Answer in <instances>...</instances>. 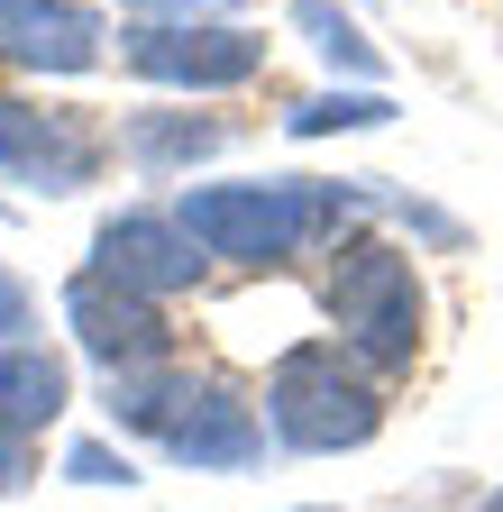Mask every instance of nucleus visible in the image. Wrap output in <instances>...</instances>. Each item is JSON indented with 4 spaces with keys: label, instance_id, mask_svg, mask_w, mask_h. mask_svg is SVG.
<instances>
[{
    "label": "nucleus",
    "instance_id": "1",
    "mask_svg": "<svg viewBox=\"0 0 503 512\" xmlns=\"http://www.w3.org/2000/svg\"><path fill=\"white\" fill-rule=\"evenodd\" d=\"M366 192L357 183H202L183 192V238H193L202 256H220V266H284L293 247H311L321 229H339V211H357Z\"/></svg>",
    "mask_w": 503,
    "mask_h": 512
},
{
    "label": "nucleus",
    "instance_id": "2",
    "mask_svg": "<svg viewBox=\"0 0 503 512\" xmlns=\"http://www.w3.org/2000/svg\"><path fill=\"white\" fill-rule=\"evenodd\" d=\"M266 430L302 458H339V448H366L385 430V394L339 339H302L266 375Z\"/></svg>",
    "mask_w": 503,
    "mask_h": 512
},
{
    "label": "nucleus",
    "instance_id": "3",
    "mask_svg": "<svg viewBox=\"0 0 503 512\" xmlns=\"http://www.w3.org/2000/svg\"><path fill=\"white\" fill-rule=\"evenodd\" d=\"M321 302H330L339 348L366 375H403L421 357V275H412V256H394L385 238H339Z\"/></svg>",
    "mask_w": 503,
    "mask_h": 512
},
{
    "label": "nucleus",
    "instance_id": "4",
    "mask_svg": "<svg viewBox=\"0 0 503 512\" xmlns=\"http://www.w3.org/2000/svg\"><path fill=\"white\" fill-rule=\"evenodd\" d=\"M119 55H129V74L165 92H238V83H257L266 37H247L229 19H138L119 37Z\"/></svg>",
    "mask_w": 503,
    "mask_h": 512
},
{
    "label": "nucleus",
    "instance_id": "5",
    "mask_svg": "<svg viewBox=\"0 0 503 512\" xmlns=\"http://www.w3.org/2000/svg\"><path fill=\"white\" fill-rule=\"evenodd\" d=\"M101 174V138L74 110H37L0 92V183H37V192H83Z\"/></svg>",
    "mask_w": 503,
    "mask_h": 512
},
{
    "label": "nucleus",
    "instance_id": "6",
    "mask_svg": "<svg viewBox=\"0 0 503 512\" xmlns=\"http://www.w3.org/2000/svg\"><path fill=\"white\" fill-rule=\"evenodd\" d=\"M65 330L83 339V357H92L101 375L165 357V311H156L147 293H129V284H110V275H74V284H65Z\"/></svg>",
    "mask_w": 503,
    "mask_h": 512
},
{
    "label": "nucleus",
    "instance_id": "7",
    "mask_svg": "<svg viewBox=\"0 0 503 512\" xmlns=\"http://www.w3.org/2000/svg\"><path fill=\"white\" fill-rule=\"evenodd\" d=\"M211 266V256L183 238V220L174 211H119V220H101V238H92V275H110V284H129V293H183Z\"/></svg>",
    "mask_w": 503,
    "mask_h": 512
},
{
    "label": "nucleus",
    "instance_id": "8",
    "mask_svg": "<svg viewBox=\"0 0 503 512\" xmlns=\"http://www.w3.org/2000/svg\"><path fill=\"white\" fill-rule=\"evenodd\" d=\"M156 448H165L174 467H257L266 421H257V403H247L238 384H211V375H193V394L174 403V421L156 430Z\"/></svg>",
    "mask_w": 503,
    "mask_h": 512
},
{
    "label": "nucleus",
    "instance_id": "9",
    "mask_svg": "<svg viewBox=\"0 0 503 512\" xmlns=\"http://www.w3.org/2000/svg\"><path fill=\"white\" fill-rule=\"evenodd\" d=\"M101 10L83 0H0V55L28 74H92L101 64Z\"/></svg>",
    "mask_w": 503,
    "mask_h": 512
},
{
    "label": "nucleus",
    "instance_id": "10",
    "mask_svg": "<svg viewBox=\"0 0 503 512\" xmlns=\"http://www.w3.org/2000/svg\"><path fill=\"white\" fill-rule=\"evenodd\" d=\"M74 403V384H65V357H46V348H0V430L10 439H28V430H46L55 412Z\"/></svg>",
    "mask_w": 503,
    "mask_h": 512
},
{
    "label": "nucleus",
    "instance_id": "11",
    "mask_svg": "<svg viewBox=\"0 0 503 512\" xmlns=\"http://www.w3.org/2000/svg\"><path fill=\"white\" fill-rule=\"evenodd\" d=\"M229 138V128L220 119H129V138H119V147H129V165H147V174H165V165H193V156H211Z\"/></svg>",
    "mask_w": 503,
    "mask_h": 512
},
{
    "label": "nucleus",
    "instance_id": "12",
    "mask_svg": "<svg viewBox=\"0 0 503 512\" xmlns=\"http://www.w3.org/2000/svg\"><path fill=\"white\" fill-rule=\"evenodd\" d=\"M293 28L321 46L339 74H375V46L357 37V19H339V10H330V0H293Z\"/></svg>",
    "mask_w": 503,
    "mask_h": 512
},
{
    "label": "nucleus",
    "instance_id": "13",
    "mask_svg": "<svg viewBox=\"0 0 503 512\" xmlns=\"http://www.w3.org/2000/svg\"><path fill=\"white\" fill-rule=\"evenodd\" d=\"M385 119H394L385 92H321V101H302L284 128L293 138H330V128H385Z\"/></svg>",
    "mask_w": 503,
    "mask_h": 512
},
{
    "label": "nucleus",
    "instance_id": "14",
    "mask_svg": "<svg viewBox=\"0 0 503 512\" xmlns=\"http://www.w3.org/2000/svg\"><path fill=\"white\" fill-rule=\"evenodd\" d=\"M65 476H74V485H129V458H110L101 439H74V448H65Z\"/></svg>",
    "mask_w": 503,
    "mask_h": 512
},
{
    "label": "nucleus",
    "instance_id": "15",
    "mask_svg": "<svg viewBox=\"0 0 503 512\" xmlns=\"http://www.w3.org/2000/svg\"><path fill=\"white\" fill-rule=\"evenodd\" d=\"M28 320H37V302H28V284H19L10 266H0V348H19V330H28Z\"/></svg>",
    "mask_w": 503,
    "mask_h": 512
},
{
    "label": "nucleus",
    "instance_id": "16",
    "mask_svg": "<svg viewBox=\"0 0 503 512\" xmlns=\"http://www.w3.org/2000/svg\"><path fill=\"white\" fill-rule=\"evenodd\" d=\"M119 10H138V19H220L238 0H119Z\"/></svg>",
    "mask_w": 503,
    "mask_h": 512
},
{
    "label": "nucleus",
    "instance_id": "17",
    "mask_svg": "<svg viewBox=\"0 0 503 512\" xmlns=\"http://www.w3.org/2000/svg\"><path fill=\"white\" fill-rule=\"evenodd\" d=\"M19 485H28V448H19V439H10V430H0V503H10V494H19Z\"/></svg>",
    "mask_w": 503,
    "mask_h": 512
},
{
    "label": "nucleus",
    "instance_id": "18",
    "mask_svg": "<svg viewBox=\"0 0 503 512\" xmlns=\"http://www.w3.org/2000/svg\"><path fill=\"white\" fill-rule=\"evenodd\" d=\"M485 512H503V485H494V503H485Z\"/></svg>",
    "mask_w": 503,
    "mask_h": 512
}]
</instances>
